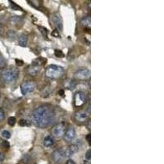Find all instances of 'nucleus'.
Listing matches in <instances>:
<instances>
[{"mask_svg":"<svg viewBox=\"0 0 164 164\" xmlns=\"http://www.w3.org/2000/svg\"><path fill=\"white\" fill-rule=\"evenodd\" d=\"M55 119V114L47 105H41L32 113V122L35 127L44 129L50 126Z\"/></svg>","mask_w":164,"mask_h":164,"instance_id":"1","label":"nucleus"},{"mask_svg":"<svg viewBox=\"0 0 164 164\" xmlns=\"http://www.w3.org/2000/svg\"><path fill=\"white\" fill-rule=\"evenodd\" d=\"M46 76L51 79H59L63 77L65 71L63 67L57 65H49L46 69Z\"/></svg>","mask_w":164,"mask_h":164,"instance_id":"2","label":"nucleus"},{"mask_svg":"<svg viewBox=\"0 0 164 164\" xmlns=\"http://www.w3.org/2000/svg\"><path fill=\"white\" fill-rule=\"evenodd\" d=\"M17 77L18 70L15 67L7 68L2 72V79L5 83H13V82H15Z\"/></svg>","mask_w":164,"mask_h":164,"instance_id":"3","label":"nucleus"},{"mask_svg":"<svg viewBox=\"0 0 164 164\" xmlns=\"http://www.w3.org/2000/svg\"><path fill=\"white\" fill-rule=\"evenodd\" d=\"M66 131V126L64 122H61L57 124L56 126L52 127V132L53 136L56 138H62L64 136Z\"/></svg>","mask_w":164,"mask_h":164,"instance_id":"4","label":"nucleus"},{"mask_svg":"<svg viewBox=\"0 0 164 164\" xmlns=\"http://www.w3.org/2000/svg\"><path fill=\"white\" fill-rule=\"evenodd\" d=\"M35 84L33 81H24L21 85V91L23 95L31 93L35 90Z\"/></svg>","mask_w":164,"mask_h":164,"instance_id":"5","label":"nucleus"},{"mask_svg":"<svg viewBox=\"0 0 164 164\" xmlns=\"http://www.w3.org/2000/svg\"><path fill=\"white\" fill-rule=\"evenodd\" d=\"M52 158L56 163H62L65 158V153L63 149H57L52 153Z\"/></svg>","mask_w":164,"mask_h":164,"instance_id":"6","label":"nucleus"},{"mask_svg":"<svg viewBox=\"0 0 164 164\" xmlns=\"http://www.w3.org/2000/svg\"><path fill=\"white\" fill-rule=\"evenodd\" d=\"M75 77L77 80H81V81H85L87 80L90 77V71L87 68H81L77 71L75 73Z\"/></svg>","mask_w":164,"mask_h":164,"instance_id":"7","label":"nucleus"},{"mask_svg":"<svg viewBox=\"0 0 164 164\" xmlns=\"http://www.w3.org/2000/svg\"><path fill=\"white\" fill-rule=\"evenodd\" d=\"M86 101V94L84 92H77L75 94L74 97V103L76 107H81Z\"/></svg>","mask_w":164,"mask_h":164,"instance_id":"8","label":"nucleus"},{"mask_svg":"<svg viewBox=\"0 0 164 164\" xmlns=\"http://www.w3.org/2000/svg\"><path fill=\"white\" fill-rule=\"evenodd\" d=\"M77 136V132L74 127H69L64 134V140L67 142H72Z\"/></svg>","mask_w":164,"mask_h":164,"instance_id":"9","label":"nucleus"},{"mask_svg":"<svg viewBox=\"0 0 164 164\" xmlns=\"http://www.w3.org/2000/svg\"><path fill=\"white\" fill-rule=\"evenodd\" d=\"M88 113L84 110H81V111L77 112L75 114V119L78 122H85L88 119Z\"/></svg>","mask_w":164,"mask_h":164,"instance_id":"10","label":"nucleus"},{"mask_svg":"<svg viewBox=\"0 0 164 164\" xmlns=\"http://www.w3.org/2000/svg\"><path fill=\"white\" fill-rule=\"evenodd\" d=\"M52 22L53 23L56 27H57L58 30L62 31V18L60 17V15L58 14H55L52 17Z\"/></svg>","mask_w":164,"mask_h":164,"instance_id":"11","label":"nucleus"},{"mask_svg":"<svg viewBox=\"0 0 164 164\" xmlns=\"http://www.w3.org/2000/svg\"><path fill=\"white\" fill-rule=\"evenodd\" d=\"M81 145H82L81 140H76L73 144H71L68 149H69V150H70L72 153H75L80 150V149L81 148Z\"/></svg>","mask_w":164,"mask_h":164,"instance_id":"12","label":"nucleus"},{"mask_svg":"<svg viewBox=\"0 0 164 164\" xmlns=\"http://www.w3.org/2000/svg\"><path fill=\"white\" fill-rule=\"evenodd\" d=\"M55 141L54 139L51 136H48L44 137V145L47 148H49V147H52L53 144H54Z\"/></svg>","mask_w":164,"mask_h":164,"instance_id":"13","label":"nucleus"},{"mask_svg":"<svg viewBox=\"0 0 164 164\" xmlns=\"http://www.w3.org/2000/svg\"><path fill=\"white\" fill-rule=\"evenodd\" d=\"M40 69H39V67L33 65L32 67H30L28 69V73L31 75V77H36L39 74Z\"/></svg>","mask_w":164,"mask_h":164,"instance_id":"14","label":"nucleus"},{"mask_svg":"<svg viewBox=\"0 0 164 164\" xmlns=\"http://www.w3.org/2000/svg\"><path fill=\"white\" fill-rule=\"evenodd\" d=\"M19 45L22 46V47H26L27 45V35L26 34H22V35H20L19 37Z\"/></svg>","mask_w":164,"mask_h":164,"instance_id":"15","label":"nucleus"},{"mask_svg":"<svg viewBox=\"0 0 164 164\" xmlns=\"http://www.w3.org/2000/svg\"><path fill=\"white\" fill-rule=\"evenodd\" d=\"M81 23L83 26H85V27L86 26H90V23H91V19H90V16H85V17H83L81 20Z\"/></svg>","mask_w":164,"mask_h":164,"instance_id":"16","label":"nucleus"},{"mask_svg":"<svg viewBox=\"0 0 164 164\" xmlns=\"http://www.w3.org/2000/svg\"><path fill=\"white\" fill-rule=\"evenodd\" d=\"M10 22H11L12 24H18V23H21L22 22V19L18 16H14V17H12L11 19H10Z\"/></svg>","mask_w":164,"mask_h":164,"instance_id":"17","label":"nucleus"},{"mask_svg":"<svg viewBox=\"0 0 164 164\" xmlns=\"http://www.w3.org/2000/svg\"><path fill=\"white\" fill-rule=\"evenodd\" d=\"M19 125L22 126V127H26V126H29L30 125V122H29L28 120L26 119H21L19 121Z\"/></svg>","mask_w":164,"mask_h":164,"instance_id":"18","label":"nucleus"},{"mask_svg":"<svg viewBox=\"0 0 164 164\" xmlns=\"http://www.w3.org/2000/svg\"><path fill=\"white\" fill-rule=\"evenodd\" d=\"M5 66H6V60L2 55L0 54V68L5 67Z\"/></svg>","mask_w":164,"mask_h":164,"instance_id":"19","label":"nucleus"},{"mask_svg":"<svg viewBox=\"0 0 164 164\" xmlns=\"http://www.w3.org/2000/svg\"><path fill=\"white\" fill-rule=\"evenodd\" d=\"M16 36H17V34H16L15 31H9L8 32H7V37L10 38V39H16Z\"/></svg>","mask_w":164,"mask_h":164,"instance_id":"20","label":"nucleus"},{"mask_svg":"<svg viewBox=\"0 0 164 164\" xmlns=\"http://www.w3.org/2000/svg\"><path fill=\"white\" fill-rule=\"evenodd\" d=\"M16 122H17V120H16V118L14 117H10L8 118V120H7L8 124L10 125V126H12V127H13V126L16 124Z\"/></svg>","mask_w":164,"mask_h":164,"instance_id":"21","label":"nucleus"},{"mask_svg":"<svg viewBox=\"0 0 164 164\" xmlns=\"http://www.w3.org/2000/svg\"><path fill=\"white\" fill-rule=\"evenodd\" d=\"M2 137L5 138V139H9V138L11 137V134H10L9 131H3L2 132Z\"/></svg>","mask_w":164,"mask_h":164,"instance_id":"22","label":"nucleus"},{"mask_svg":"<svg viewBox=\"0 0 164 164\" xmlns=\"http://www.w3.org/2000/svg\"><path fill=\"white\" fill-rule=\"evenodd\" d=\"M54 53H55V56L57 57H62L64 56L63 52H62L61 50H58V49H56L54 52Z\"/></svg>","mask_w":164,"mask_h":164,"instance_id":"23","label":"nucleus"},{"mask_svg":"<svg viewBox=\"0 0 164 164\" xmlns=\"http://www.w3.org/2000/svg\"><path fill=\"white\" fill-rule=\"evenodd\" d=\"M39 31H40V32L43 34V35H44V37L47 36V34H48V31H47V29L44 28V27H42V26H39Z\"/></svg>","mask_w":164,"mask_h":164,"instance_id":"24","label":"nucleus"},{"mask_svg":"<svg viewBox=\"0 0 164 164\" xmlns=\"http://www.w3.org/2000/svg\"><path fill=\"white\" fill-rule=\"evenodd\" d=\"M5 118V112L4 110L0 107V122L2 121Z\"/></svg>","mask_w":164,"mask_h":164,"instance_id":"25","label":"nucleus"},{"mask_svg":"<svg viewBox=\"0 0 164 164\" xmlns=\"http://www.w3.org/2000/svg\"><path fill=\"white\" fill-rule=\"evenodd\" d=\"M29 2H31V4L32 6H34L35 7H38L39 6V1H36V0H34V1H28Z\"/></svg>","mask_w":164,"mask_h":164,"instance_id":"26","label":"nucleus"},{"mask_svg":"<svg viewBox=\"0 0 164 164\" xmlns=\"http://www.w3.org/2000/svg\"><path fill=\"white\" fill-rule=\"evenodd\" d=\"M11 2L12 7L13 10H22V8H21L19 6H17V5L16 4L15 2Z\"/></svg>","mask_w":164,"mask_h":164,"instance_id":"27","label":"nucleus"},{"mask_svg":"<svg viewBox=\"0 0 164 164\" xmlns=\"http://www.w3.org/2000/svg\"><path fill=\"white\" fill-rule=\"evenodd\" d=\"M90 153H91V151H90V149H88V150L86 151V153H85V158H86L87 160H90V157H91Z\"/></svg>","mask_w":164,"mask_h":164,"instance_id":"28","label":"nucleus"},{"mask_svg":"<svg viewBox=\"0 0 164 164\" xmlns=\"http://www.w3.org/2000/svg\"><path fill=\"white\" fill-rule=\"evenodd\" d=\"M52 35H54L55 37H59L60 36V34H59V31L57 30H55V31H52Z\"/></svg>","mask_w":164,"mask_h":164,"instance_id":"29","label":"nucleus"},{"mask_svg":"<svg viewBox=\"0 0 164 164\" xmlns=\"http://www.w3.org/2000/svg\"><path fill=\"white\" fill-rule=\"evenodd\" d=\"M2 146L4 147V148H6V149L9 148V146H10V145H9V143L7 142V141H6V140H4V141H2Z\"/></svg>","mask_w":164,"mask_h":164,"instance_id":"30","label":"nucleus"},{"mask_svg":"<svg viewBox=\"0 0 164 164\" xmlns=\"http://www.w3.org/2000/svg\"><path fill=\"white\" fill-rule=\"evenodd\" d=\"M16 62H17V66H22V65H23V61H22V60H19V59H16Z\"/></svg>","mask_w":164,"mask_h":164,"instance_id":"31","label":"nucleus"},{"mask_svg":"<svg viewBox=\"0 0 164 164\" xmlns=\"http://www.w3.org/2000/svg\"><path fill=\"white\" fill-rule=\"evenodd\" d=\"M4 154L2 153V152H0V162H2L3 160H4Z\"/></svg>","mask_w":164,"mask_h":164,"instance_id":"32","label":"nucleus"},{"mask_svg":"<svg viewBox=\"0 0 164 164\" xmlns=\"http://www.w3.org/2000/svg\"><path fill=\"white\" fill-rule=\"evenodd\" d=\"M67 164H76V162L72 159H68L67 161Z\"/></svg>","mask_w":164,"mask_h":164,"instance_id":"33","label":"nucleus"},{"mask_svg":"<svg viewBox=\"0 0 164 164\" xmlns=\"http://www.w3.org/2000/svg\"><path fill=\"white\" fill-rule=\"evenodd\" d=\"M2 31V24H0V35H1Z\"/></svg>","mask_w":164,"mask_h":164,"instance_id":"34","label":"nucleus"},{"mask_svg":"<svg viewBox=\"0 0 164 164\" xmlns=\"http://www.w3.org/2000/svg\"><path fill=\"white\" fill-rule=\"evenodd\" d=\"M87 140H88V141H89V143H90V135H88Z\"/></svg>","mask_w":164,"mask_h":164,"instance_id":"35","label":"nucleus"},{"mask_svg":"<svg viewBox=\"0 0 164 164\" xmlns=\"http://www.w3.org/2000/svg\"><path fill=\"white\" fill-rule=\"evenodd\" d=\"M59 94H61V95H62V94H63V91H62V90H61V91L59 92Z\"/></svg>","mask_w":164,"mask_h":164,"instance_id":"36","label":"nucleus"},{"mask_svg":"<svg viewBox=\"0 0 164 164\" xmlns=\"http://www.w3.org/2000/svg\"><path fill=\"white\" fill-rule=\"evenodd\" d=\"M0 98H1V94H0Z\"/></svg>","mask_w":164,"mask_h":164,"instance_id":"37","label":"nucleus"}]
</instances>
